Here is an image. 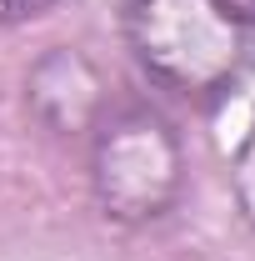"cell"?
Listing matches in <instances>:
<instances>
[{"label": "cell", "mask_w": 255, "mask_h": 261, "mask_svg": "<svg viewBox=\"0 0 255 261\" xmlns=\"http://www.w3.org/2000/svg\"><path fill=\"white\" fill-rule=\"evenodd\" d=\"M90 186L110 221H160L185 191V146L150 106H105L90 126Z\"/></svg>", "instance_id": "obj_2"}, {"label": "cell", "mask_w": 255, "mask_h": 261, "mask_svg": "<svg viewBox=\"0 0 255 261\" xmlns=\"http://www.w3.org/2000/svg\"><path fill=\"white\" fill-rule=\"evenodd\" d=\"M230 10H235L245 25H255V0H230Z\"/></svg>", "instance_id": "obj_6"}, {"label": "cell", "mask_w": 255, "mask_h": 261, "mask_svg": "<svg viewBox=\"0 0 255 261\" xmlns=\"http://www.w3.org/2000/svg\"><path fill=\"white\" fill-rule=\"evenodd\" d=\"M30 106L50 130H90L105 116V81L80 50H50L30 70Z\"/></svg>", "instance_id": "obj_3"}, {"label": "cell", "mask_w": 255, "mask_h": 261, "mask_svg": "<svg viewBox=\"0 0 255 261\" xmlns=\"http://www.w3.org/2000/svg\"><path fill=\"white\" fill-rule=\"evenodd\" d=\"M230 181H235L240 216L255 226V126H250V136L240 141V151H235V171H230Z\"/></svg>", "instance_id": "obj_4"}, {"label": "cell", "mask_w": 255, "mask_h": 261, "mask_svg": "<svg viewBox=\"0 0 255 261\" xmlns=\"http://www.w3.org/2000/svg\"><path fill=\"white\" fill-rule=\"evenodd\" d=\"M55 0H0V25H15V20H30L40 10H50Z\"/></svg>", "instance_id": "obj_5"}, {"label": "cell", "mask_w": 255, "mask_h": 261, "mask_svg": "<svg viewBox=\"0 0 255 261\" xmlns=\"http://www.w3.org/2000/svg\"><path fill=\"white\" fill-rule=\"evenodd\" d=\"M245 20L230 0H130L125 35L145 75L190 100H210L245 65Z\"/></svg>", "instance_id": "obj_1"}]
</instances>
